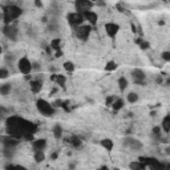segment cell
<instances>
[{"instance_id": "4fadbf2b", "label": "cell", "mask_w": 170, "mask_h": 170, "mask_svg": "<svg viewBox=\"0 0 170 170\" xmlns=\"http://www.w3.org/2000/svg\"><path fill=\"white\" fill-rule=\"evenodd\" d=\"M3 145H4V148H7V149H13L19 145V139L16 137H12V136L3 137Z\"/></svg>"}, {"instance_id": "cb8c5ba5", "label": "cell", "mask_w": 170, "mask_h": 170, "mask_svg": "<svg viewBox=\"0 0 170 170\" xmlns=\"http://www.w3.org/2000/svg\"><path fill=\"white\" fill-rule=\"evenodd\" d=\"M126 101L128 102H130V104H136L138 101V94L136 92H130V93H128V96H126Z\"/></svg>"}, {"instance_id": "60d3db41", "label": "cell", "mask_w": 170, "mask_h": 170, "mask_svg": "<svg viewBox=\"0 0 170 170\" xmlns=\"http://www.w3.org/2000/svg\"><path fill=\"white\" fill-rule=\"evenodd\" d=\"M35 4H36V7H40V8H43V4L40 3V2H35Z\"/></svg>"}, {"instance_id": "8992f818", "label": "cell", "mask_w": 170, "mask_h": 170, "mask_svg": "<svg viewBox=\"0 0 170 170\" xmlns=\"http://www.w3.org/2000/svg\"><path fill=\"white\" fill-rule=\"evenodd\" d=\"M3 35L7 39H9L11 41H16L19 37V29L15 24H11V26H3Z\"/></svg>"}, {"instance_id": "7bdbcfd3", "label": "cell", "mask_w": 170, "mask_h": 170, "mask_svg": "<svg viewBox=\"0 0 170 170\" xmlns=\"http://www.w3.org/2000/svg\"><path fill=\"white\" fill-rule=\"evenodd\" d=\"M61 54H63V52H61V51H59V52H56V57H60V56H61Z\"/></svg>"}, {"instance_id": "9c48e42d", "label": "cell", "mask_w": 170, "mask_h": 170, "mask_svg": "<svg viewBox=\"0 0 170 170\" xmlns=\"http://www.w3.org/2000/svg\"><path fill=\"white\" fill-rule=\"evenodd\" d=\"M132 78H133L134 84H137V85H145V83H146V74L139 68H136L132 71Z\"/></svg>"}, {"instance_id": "7c38bea8", "label": "cell", "mask_w": 170, "mask_h": 170, "mask_svg": "<svg viewBox=\"0 0 170 170\" xmlns=\"http://www.w3.org/2000/svg\"><path fill=\"white\" fill-rule=\"evenodd\" d=\"M83 16H84V19L89 23V26H96L97 21H98V15L94 12V11H87V12H84Z\"/></svg>"}, {"instance_id": "2e32d148", "label": "cell", "mask_w": 170, "mask_h": 170, "mask_svg": "<svg viewBox=\"0 0 170 170\" xmlns=\"http://www.w3.org/2000/svg\"><path fill=\"white\" fill-rule=\"evenodd\" d=\"M129 169L130 170H146V165L137 159V161H133L129 163Z\"/></svg>"}, {"instance_id": "d6986e66", "label": "cell", "mask_w": 170, "mask_h": 170, "mask_svg": "<svg viewBox=\"0 0 170 170\" xmlns=\"http://www.w3.org/2000/svg\"><path fill=\"white\" fill-rule=\"evenodd\" d=\"M69 142H71V145L74 148V149H80L83 146V141H81V138L77 137V136H73L69 138Z\"/></svg>"}, {"instance_id": "5b68a950", "label": "cell", "mask_w": 170, "mask_h": 170, "mask_svg": "<svg viewBox=\"0 0 170 170\" xmlns=\"http://www.w3.org/2000/svg\"><path fill=\"white\" fill-rule=\"evenodd\" d=\"M91 32H92V26H89V24H83L81 27H78L74 29V35H76V37L78 40H81V41H87L91 36Z\"/></svg>"}, {"instance_id": "277c9868", "label": "cell", "mask_w": 170, "mask_h": 170, "mask_svg": "<svg viewBox=\"0 0 170 170\" xmlns=\"http://www.w3.org/2000/svg\"><path fill=\"white\" fill-rule=\"evenodd\" d=\"M17 68H19V72L21 74L28 76V74L33 71V63L29 61L28 57H21L17 61Z\"/></svg>"}, {"instance_id": "484cf974", "label": "cell", "mask_w": 170, "mask_h": 170, "mask_svg": "<svg viewBox=\"0 0 170 170\" xmlns=\"http://www.w3.org/2000/svg\"><path fill=\"white\" fill-rule=\"evenodd\" d=\"M117 68H118V64L116 61H109V63H106V65H105V71L113 72V71H116Z\"/></svg>"}, {"instance_id": "603a6c76", "label": "cell", "mask_w": 170, "mask_h": 170, "mask_svg": "<svg viewBox=\"0 0 170 170\" xmlns=\"http://www.w3.org/2000/svg\"><path fill=\"white\" fill-rule=\"evenodd\" d=\"M52 132H53V136H54V138L60 139V138L63 137V128L60 126V125H54L53 129H52Z\"/></svg>"}, {"instance_id": "44dd1931", "label": "cell", "mask_w": 170, "mask_h": 170, "mask_svg": "<svg viewBox=\"0 0 170 170\" xmlns=\"http://www.w3.org/2000/svg\"><path fill=\"white\" fill-rule=\"evenodd\" d=\"M128 85H129V83H128V78L126 77H120L118 78V88H120V91L121 92H125V89L128 88Z\"/></svg>"}, {"instance_id": "836d02e7", "label": "cell", "mask_w": 170, "mask_h": 170, "mask_svg": "<svg viewBox=\"0 0 170 170\" xmlns=\"http://www.w3.org/2000/svg\"><path fill=\"white\" fill-rule=\"evenodd\" d=\"M116 98H117V97H114V96H109V97L106 98V101H105V104H106V106H112L113 102L116 101Z\"/></svg>"}, {"instance_id": "ee69618b", "label": "cell", "mask_w": 170, "mask_h": 170, "mask_svg": "<svg viewBox=\"0 0 170 170\" xmlns=\"http://www.w3.org/2000/svg\"><path fill=\"white\" fill-rule=\"evenodd\" d=\"M166 84H168V85H170V78H168V80H166Z\"/></svg>"}, {"instance_id": "7402d4cb", "label": "cell", "mask_w": 170, "mask_h": 170, "mask_svg": "<svg viewBox=\"0 0 170 170\" xmlns=\"http://www.w3.org/2000/svg\"><path fill=\"white\" fill-rule=\"evenodd\" d=\"M51 48L53 49V51H61V40L60 39H53L52 41H51Z\"/></svg>"}, {"instance_id": "83f0119b", "label": "cell", "mask_w": 170, "mask_h": 170, "mask_svg": "<svg viewBox=\"0 0 170 170\" xmlns=\"http://www.w3.org/2000/svg\"><path fill=\"white\" fill-rule=\"evenodd\" d=\"M65 83H67V78H65V76H64V74H57L56 84L59 85V87L64 88V85H65Z\"/></svg>"}, {"instance_id": "ba28073f", "label": "cell", "mask_w": 170, "mask_h": 170, "mask_svg": "<svg viewBox=\"0 0 170 170\" xmlns=\"http://www.w3.org/2000/svg\"><path fill=\"white\" fill-rule=\"evenodd\" d=\"M93 6L94 4L92 2H89V0H77V2H74V8H76V12H78V13L92 11Z\"/></svg>"}, {"instance_id": "f6af8a7d", "label": "cell", "mask_w": 170, "mask_h": 170, "mask_svg": "<svg viewBox=\"0 0 170 170\" xmlns=\"http://www.w3.org/2000/svg\"><path fill=\"white\" fill-rule=\"evenodd\" d=\"M166 170H170V163H169V165H166Z\"/></svg>"}, {"instance_id": "30bf717a", "label": "cell", "mask_w": 170, "mask_h": 170, "mask_svg": "<svg viewBox=\"0 0 170 170\" xmlns=\"http://www.w3.org/2000/svg\"><path fill=\"white\" fill-rule=\"evenodd\" d=\"M118 31H120V26H118V24L113 23V21H111V23H106V24H105V32H106V35H108L109 37L114 39V37L117 36Z\"/></svg>"}, {"instance_id": "7a4b0ae2", "label": "cell", "mask_w": 170, "mask_h": 170, "mask_svg": "<svg viewBox=\"0 0 170 170\" xmlns=\"http://www.w3.org/2000/svg\"><path fill=\"white\" fill-rule=\"evenodd\" d=\"M138 161H141L146 166L150 168V170H166V165L159 162L157 158L154 157H139Z\"/></svg>"}, {"instance_id": "9a60e30c", "label": "cell", "mask_w": 170, "mask_h": 170, "mask_svg": "<svg viewBox=\"0 0 170 170\" xmlns=\"http://www.w3.org/2000/svg\"><path fill=\"white\" fill-rule=\"evenodd\" d=\"M161 129H162V132H165V133H170V114H166V116L162 118Z\"/></svg>"}, {"instance_id": "ffe728a7", "label": "cell", "mask_w": 170, "mask_h": 170, "mask_svg": "<svg viewBox=\"0 0 170 170\" xmlns=\"http://www.w3.org/2000/svg\"><path fill=\"white\" fill-rule=\"evenodd\" d=\"M11 91H12V85L9 83H6L0 87V93H2L3 96H8V94L11 93Z\"/></svg>"}, {"instance_id": "e575fe53", "label": "cell", "mask_w": 170, "mask_h": 170, "mask_svg": "<svg viewBox=\"0 0 170 170\" xmlns=\"http://www.w3.org/2000/svg\"><path fill=\"white\" fill-rule=\"evenodd\" d=\"M63 100H56V101H54L52 105H53V108H60V106H63Z\"/></svg>"}, {"instance_id": "f1b7e54d", "label": "cell", "mask_w": 170, "mask_h": 170, "mask_svg": "<svg viewBox=\"0 0 170 170\" xmlns=\"http://www.w3.org/2000/svg\"><path fill=\"white\" fill-rule=\"evenodd\" d=\"M152 134L156 138H161V134H162V129H161V126H153V129H152Z\"/></svg>"}, {"instance_id": "d590c367", "label": "cell", "mask_w": 170, "mask_h": 170, "mask_svg": "<svg viewBox=\"0 0 170 170\" xmlns=\"http://www.w3.org/2000/svg\"><path fill=\"white\" fill-rule=\"evenodd\" d=\"M76 169V162H71L69 163V169L68 170H74Z\"/></svg>"}, {"instance_id": "b9f144b4", "label": "cell", "mask_w": 170, "mask_h": 170, "mask_svg": "<svg viewBox=\"0 0 170 170\" xmlns=\"http://www.w3.org/2000/svg\"><path fill=\"white\" fill-rule=\"evenodd\" d=\"M98 170H111V169H109L108 166H101V168H100Z\"/></svg>"}, {"instance_id": "1f68e13d", "label": "cell", "mask_w": 170, "mask_h": 170, "mask_svg": "<svg viewBox=\"0 0 170 170\" xmlns=\"http://www.w3.org/2000/svg\"><path fill=\"white\" fill-rule=\"evenodd\" d=\"M138 47L141 48L142 51H146V49L150 48V44H149V41H146V40H142V41L139 43V45H138Z\"/></svg>"}, {"instance_id": "5bb4252c", "label": "cell", "mask_w": 170, "mask_h": 170, "mask_svg": "<svg viewBox=\"0 0 170 170\" xmlns=\"http://www.w3.org/2000/svg\"><path fill=\"white\" fill-rule=\"evenodd\" d=\"M29 88H31L32 93H40V91L43 89V81H40V80H32L29 83Z\"/></svg>"}, {"instance_id": "4316f807", "label": "cell", "mask_w": 170, "mask_h": 170, "mask_svg": "<svg viewBox=\"0 0 170 170\" xmlns=\"http://www.w3.org/2000/svg\"><path fill=\"white\" fill-rule=\"evenodd\" d=\"M63 67L68 73H72V72H74V69H76V67H74V64L72 61H65L63 64Z\"/></svg>"}, {"instance_id": "6da1fadb", "label": "cell", "mask_w": 170, "mask_h": 170, "mask_svg": "<svg viewBox=\"0 0 170 170\" xmlns=\"http://www.w3.org/2000/svg\"><path fill=\"white\" fill-rule=\"evenodd\" d=\"M36 108L40 114H43V116H53L54 114V108L52 104H49L47 100H43V98H39L36 101Z\"/></svg>"}, {"instance_id": "52a82bcc", "label": "cell", "mask_w": 170, "mask_h": 170, "mask_svg": "<svg viewBox=\"0 0 170 170\" xmlns=\"http://www.w3.org/2000/svg\"><path fill=\"white\" fill-rule=\"evenodd\" d=\"M122 145L125 148L130 149V150H141L144 148V145L141 141H138L136 138H132V137H125L122 139Z\"/></svg>"}, {"instance_id": "74e56055", "label": "cell", "mask_w": 170, "mask_h": 170, "mask_svg": "<svg viewBox=\"0 0 170 170\" xmlns=\"http://www.w3.org/2000/svg\"><path fill=\"white\" fill-rule=\"evenodd\" d=\"M156 83H157V84H162V77H161V76H157V77H156Z\"/></svg>"}, {"instance_id": "8d00e7d4", "label": "cell", "mask_w": 170, "mask_h": 170, "mask_svg": "<svg viewBox=\"0 0 170 170\" xmlns=\"http://www.w3.org/2000/svg\"><path fill=\"white\" fill-rule=\"evenodd\" d=\"M39 69H40L39 63H33V71H39Z\"/></svg>"}, {"instance_id": "4dcf8cb0", "label": "cell", "mask_w": 170, "mask_h": 170, "mask_svg": "<svg viewBox=\"0 0 170 170\" xmlns=\"http://www.w3.org/2000/svg\"><path fill=\"white\" fill-rule=\"evenodd\" d=\"M8 76H9V72H8L7 68H2V69H0V78H2V80H6Z\"/></svg>"}, {"instance_id": "3957f363", "label": "cell", "mask_w": 170, "mask_h": 170, "mask_svg": "<svg viewBox=\"0 0 170 170\" xmlns=\"http://www.w3.org/2000/svg\"><path fill=\"white\" fill-rule=\"evenodd\" d=\"M84 16H83V13H78V12H69L67 15V21L68 24L71 26L72 28H78V27H81L83 26V23H84Z\"/></svg>"}, {"instance_id": "f35d334b", "label": "cell", "mask_w": 170, "mask_h": 170, "mask_svg": "<svg viewBox=\"0 0 170 170\" xmlns=\"http://www.w3.org/2000/svg\"><path fill=\"white\" fill-rule=\"evenodd\" d=\"M56 78H57V74H51V80H52V81H56Z\"/></svg>"}, {"instance_id": "ac0fdd59", "label": "cell", "mask_w": 170, "mask_h": 170, "mask_svg": "<svg viewBox=\"0 0 170 170\" xmlns=\"http://www.w3.org/2000/svg\"><path fill=\"white\" fill-rule=\"evenodd\" d=\"M125 106V101H124V100L122 98H116V101H114L113 102V105H112V109H113V111L114 112H118V111H121V109Z\"/></svg>"}, {"instance_id": "f546056e", "label": "cell", "mask_w": 170, "mask_h": 170, "mask_svg": "<svg viewBox=\"0 0 170 170\" xmlns=\"http://www.w3.org/2000/svg\"><path fill=\"white\" fill-rule=\"evenodd\" d=\"M6 170H27V168L21 165H7Z\"/></svg>"}, {"instance_id": "e0dca14e", "label": "cell", "mask_w": 170, "mask_h": 170, "mask_svg": "<svg viewBox=\"0 0 170 170\" xmlns=\"http://www.w3.org/2000/svg\"><path fill=\"white\" fill-rule=\"evenodd\" d=\"M100 145H101L104 149H106L108 152H111L113 149V146H114V144H113V141L111 138H102L101 141H100Z\"/></svg>"}, {"instance_id": "d4e9b609", "label": "cell", "mask_w": 170, "mask_h": 170, "mask_svg": "<svg viewBox=\"0 0 170 170\" xmlns=\"http://www.w3.org/2000/svg\"><path fill=\"white\" fill-rule=\"evenodd\" d=\"M33 158H35V162L41 163L45 159V154H44V152H36V153H33Z\"/></svg>"}, {"instance_id": "8fae6325", "label": "cell", "mask_w": 170, "mask_h": 170, "mask_svg": "<svg viewBox=\"0 0 170 170\" xmlns=\"http://www.w3.org/2000/svg\"><path fill=\"white\" fill-rule=\"evenodd\" d=\"M47 139L45 138H37L32 141V150L33 153L36 152H44V149L47 148Z\"/></svg>"}, {"instance_id": "ab89813d", "label": "cell", "mask_w": 170, "mask_h": 170, "mask_svg": "<svg viewBox=\"0 0 170 170\" xmlns=\"http://www.w3.org/2000/svg\"><path fill=\"white\" fill-rule=\"evenodd\" d=\"M51 158H52V159H56V158H57V153H52V154H51Z\"/></svg>"}, {"instance_id": "d6a6232c", "label": "cell", "mask_w": 170, "mask_h": 170, "mask_svg": "<svg viewBox=\"0 0 170 170\" xmlns=\"http://www.w3.org/2000/svg\"><path fill=\"white\" fill-rule=\"evenodd\" d=\"M161 57H162V60H163V61L170 63V52H169V51H165V52H162Z\"/></svg>"}]
</instances>
